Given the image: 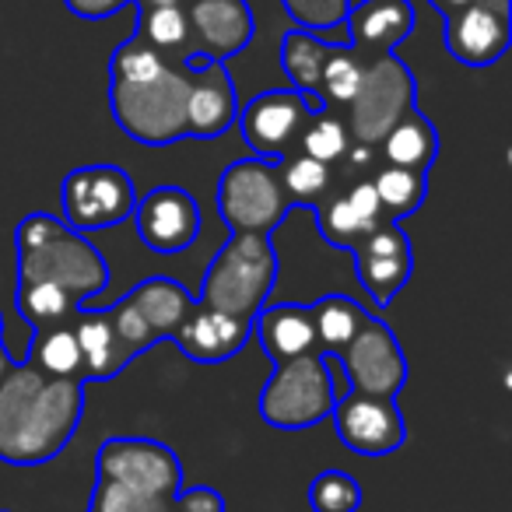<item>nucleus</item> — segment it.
I'll use <instances>...</instances> for the list:
<instances>
[{"mask_svg":"<svg viewBox=\"0 0 512 512\" xmlns=\"http://www.w3.org/2000/svg\"><path fill=\"white\" fill-rule=\"evenodd\" d=\"M81 379H53L36 365L15 362L0 383V463L43 467L78 435L85 414Z\"/></svg>","mask_w":512,"mask_h":512,"instance_id":"obj_1","label":"nucleus"},{"mask_svg":"<svg viewBox=\"0 0 512 512\" xmlns=\"http://www.w3.org/2000/svg\"><path fill=\"white\" fill-rule=\"evenodd\" d=\"M18 281H50L85 306L109 288V264L85 232L57 214H25L15 228Z\"/></svg>","mask_w":512,"mask_h":512,"instance_id":"obj_2","label":"nucleus"},{"mask_svg":"<svg viewBox=\"0 0 512 512\" xmlns=\"http://www.w3.org/2000/svg\"><path fill=\"white\" fill-rule=\"evenodd\" d=\"M274 285H278V249L271 235L232 232L211 256L197 302L235 320H253L267 306Z\"/></svg>","mask_w":512,"mask_h":512,"instance_id":"obj_3","label":"nucleus"},{"mask_svg":"<svg viewBox=\"0 0 512 512\" xmlns=\"http://www.w3.org/2000/svg\"><path fill=\"white\" fill-rule=\"evenodd\" d=\"M109 113L137 144L186 141V67L172 64L151 81H109Z\"/></svg>","mask_w":512,"mask_h":512,"instance_id":"obj_4","label":"nucleus"},{"mask_svg":"<svg viewBox=\"0 0 512 512\" xmlns=\"http://www.w3.org/2000/svg\"><path fill=\"white\" fill-rule=\"evenodd\" d=\"M337 397H341V390H337V376L327 355L313 351V355L274 365L271 379L260 390L256 411L271 428L299 432V428H313L327 421Z\"/></svg>","mask_w":512,"mask_h":512,"instance_id":"obj_5","label":"nucleus"},{"mask_svg":"<svg viewBox=\"0 0 512 512\" xmlns=\"http://www.w3.org/2000/svg\"><path fill=\"white\" fill-rule=\"evenodd\" d=\"M411 109H418V81L414 71L397 57V53H386V57L365 60L362 85H358L355 99L341 109L344 127L351 134V144L358 148H379V141L386 137V130L407 116Z\"/></svg>","mask_w":512,"mask_h":512,"instance_id":"obj_6","label":"nucleus"},{"mask_svg":"<svg viewBox=\"0 0 512 512\" xmlns=\"http://www.w3.org/2000/svg\"><path fill=\"white\" fill-rule=\"evenodd\" d=\"M214 204L228 232L242 235H271L292 214L285 190H281L278 165L256 155L225 165L218 190H214Z\"/></svg>","mask_w":512,"mask_h":512,"instance_id":"obj_7","label":"nucleus"},{"mask_svg":"<svg viewBox=\"0 0 512 512\" xmlns=\"http://www.w3.org/2000/svg\"><path fill=\"white\" fill-rule=\"evenodd\" d=\"M60 204H64V221L74 232H102L134 214L137 190L134 179L120 165H78L60 183Z\"/></svg>","mask_w":512,"mask_h":512,"instance_id":"obj_8","label":"nucleus"},{"mask_svg":"<svg viewBox=\"0 0 512 512\" xmlns=\"http://www.w3.org/2000/svg\"><path fill=\"white\" fill-rule=\"evenodd\" d=\"M95 481L172 498L183 488V463H179L176 449L158 439L113 435L95 453Z\"/></svg>","mask_w":512,"mask_h":512,"instance_id":"obj_9","label":"nucleus"},{"mask_svg":"<svg viewBox=\"0 0 512 512\" xmlns=\"http://www.w3.org/2000/svg\"><path fill=\"white\" fill-rule=\"evenodd\" d=\"M334 362L344 372L348 390L372 393V397H400L407 376H411L397 334L390 330V323L376 320V316L362 323L355 341L341 355H334Z\"/></svg>","mask_w":512,"mask_h":512,"instance_id":"obj_10","label":"nucleus"},{"mask_svg":"<svg viewBox=\"0 0 512 512\" xmlns=\"http://www.w3.org/2000/svg\"><path fill=\"white\" fill-rule=\"evenodd\" d=\"M309 116H313V109H309L306 95H299L295 88H271V92L253 95L246 106H239L235 123H239L242 141L256 158L278 165L288 155H295Z\"/></svg>","mask_w":512,"mask_h":512,"instance_id":"obj_11","label":"nucleus"},{"mask_svg":"<svg viewBox=\"0 0 512 512\" xmlns=\"http://www.w3.org/2000/svg\"><path fill=\"white\" fill-rule=\"evenodd\" d=\"M334 432L358 456H390L407 442V421L397 407V397H372V393H341L330 411Z\"/></svg>","mask_w":512,"mask_h":512,"instance_id":"obj_12","label":"nucleus"},{"mask_svg":"<svg viewBox=\"0 0 512 512\" xmlns=\"http://www.w3.org/2000/svg\"><path fill=\"white\" fill-rule=\"evenodd\" d=\"M348 253L355 260L358 285L369 292L372 306L379 309L390 306L414 274V249L407 232L400 228V221H386V225L372 228Z\"/></svg>","mask_w":512,"mask_h":512,"instance_id":"obj_13","label":"nucleus"},{"mask_svg":"<svg viewBox=\"0 0 512 512\" xmlns=\"http://www.w3.org/2000/svg\"><path fill=\"white\" fill-rule=\"evenodd\" d=\"M186 67V137L193 141H214L228 134L239 116V95L235 81L221 60H207L190 53Z\"/></svg>","mask_w":512,"mask_h":512,"instance_id":"obj_14","label":"nucleus"},{"mask_svg":"<svg viewBox=\"0 0 512 512\" xmlns=\"http://www.w3.org/2000/svg\"><path fill=\"white\" fill-rule=\"evenodd\" d=\"M134 225L151 253H183L200 235V207L183 186H155L134 204Z\"/></svg>","mask_w":512,"mask_h":512,"instance_id":"obj_15","label":"nucleus"},{"mask_svg":"<svg viewBox=\"0 0 512 512\" xmlns=\"http://www.w3.org/2000/svg\"><path fill=\"white\" fill-rule=\"evenodd\" d=\"M193 53L207 60H232L253 43L256 18L249 0H186Z\"/></svg>","mask_w":512,"mask_h":512,"instance_id":"obj_16","label":"nucleus"},{"mask_svg":"<svg viewBox=\"0 0 512 512\" xmlns=\"http://www.w3.org/2000/svg\"><path fill=\"white\" fill-rule=\"evenodd\" d=\"M418 15L411 0H358L344 18L348 46L362 60H376L397 50L404 39H411Z\"/></svg>","mask_w":512,"mask_h":512,"instance_id":"obj_17","label":"nucleus"},{"mask_svg":"<svg viewBox=\"0 0 512 512\" xmlns=\"http://www.w3.org/2000/svg\"><path fill=\"white\" fill-rule=\"evenodd\" d=\"M512 43V15H498L488 8L456 11L446 18V53L463 67H491L505 57Z\"/></svg>","mask_w":512,"mask_h":512,"instance_id":"obj_18","label":"nucleus"},{"mask_svg":"<svg viewBox=\"0 0 512 512\" xmlns=\"http://www.w3.org/2000/svg\"><path fill=\"white\" fill-rule=\"evenodd\" d=\"M253 337V320H235L228 313L193 302L190 316L183 320L179 334L172 337L176 348L197 365H221L235 358Z\"/></svg>","mask_w":512,"mask_h":512,"instance_id":"obj_19","label":"nucleus"},{"mask_svg":"<svg viewBox=\"0 0 512 512\" xmlns=\"http://www.w3.org/2000/svg\"><path fill=\"white\" fill-rule=\"evenodd\" d=\"M74 334H78L81 348V369H85V383H109L116 379L130 362V348L123 337L116 334L109 309H85L74 313Z\"/></svg>","mask_w":512,"mask_h":512,"instance_id":"obj_20","label":"nucleus"},{"mask_svg":"<svg viewBox=\"0 0 512 512\" xmlns=\"http://www.w3.org/2000/svg\"><path fill=\"white\" fill-rule=\"evenodd\" d=\"M253 337H260V348L267 351L274 365L320 351L316 348L313 306H302V302L264 306L253 316Z\"/></svg>","mask_w":512,"mask_h":512,"instance_id":"obj_21","label":"nucleus"},{"mask_svg":"<svg viewBox=\"0 0 512 512\" xmlns=\"http://www.w3.org/2000/svg\"><path fill=\"white\" fill-rule=\"evenodd\" d=\"M130 309L144 320L148 334L155 337V344L172 341L183 327V320L193 309V295L183 281L165 278V274H155V278H144L141 285H134L127 295H123Z\"/></svg>","mask_w":512,"mask_h":512,"instance_id":"obj_22","label":"nucleus"},{"mask_svg":"<svg viewBox=\"0 0 512 512\" xmlns=\"http://www.w3.org/2000/svg\"><path fill=\"white\" fill-rule=\"evenodd\" d=\"M379 155H383L386 165L428 172L439 158V130L421 109H411L386 130V137L379 141Z\"/></svg>","mask_w":512,"mask_h":512,"instance_id":"obj_23","label":"nucleus"},{"mask_svg":"<svg viewBox=\"0 0 512 512\" xmlns=\"http://www.w3.org/2000/svg\"><path fill=\"white\" fill-rule=\"evenodd\" d=\"M327 53H330V43H323L316 32L288 29L285 36H281L278 60H281V71L288 74V88L306 95L313 113L323 109V102L316 92H320V74H323V64H327Z\"/></svg>","mask_w":512,"mask_h":512,"instance_id":"obj_24","label":"nucleus"},{"mask_svg":"<svg viewBox=\"0 0 512 512\" xmlns=\"http://www.w3.org/2000/svg\"><path fill=\"white\" fill-rule=\"evenodd\" d=\"M278 176H281V190H285L292 211H299V207L316 211V207L341 186L334 176V165L316 162V158L302 155V151H295L285 162H278Z\"/></svg>","mask_w":512,"mask_h":512,"instance_id":"obj_25","label":"nucleus"},{"mask_svg":"<svg viewBox=\"0 0 512 512\" xmlns=\"http://www.w3.org/2000/svg\"><path fill=\"white\" fill-rule=\"evenodd\" d=\"M25 362L36 365L39 372H46L53 379H81L85 383L74 320L57 323V327H46V330H32V344Z\"/></svg>","mask_w":512,"mask_h":512,"instance_id":"obj_26","label":"nucleus"},{"mask_svg":"<svg viewBox=\"0 0 512 512\" xmlns=\"http://www.w3.org/2000/svg\"><path fill=\"white\" fill-rule=\"evenodd\" d=\"M369 309L362 302L348 299V295H323L313 302V323H316V348L323 355H341L355 334L362 330V323L369 320Z\"/></svg>","mask_w":512,"mask_h":512,"instance_id":"obj_27","label":"nucleus"},{"mask_svg":"<svg viewBox=\"0 0 512 512\" xmlns=\"http://www.w3.org/2000/svg\"><path fill=\"white\" fill-rule=\"evenodd\" d=\"M15 306L18 316L29 323V330H46V327H57V323L74 320L81 302L74 295H67L64 288L50 285V281H18Z\"/></svg>","mask_w":512,"mask_h":512,"instance_id":"obj_28","label":"nucleus"},{"mask_svg":"<svg viewBox=\"0 0 512 512\" xmlns=\"http://www.w3.org/2000/svg\"><path fill=\"white\" fill-rule=\"evenodd\" d=\"M137 36L148 46H155L165 60L172 64H183L193 53L190 43V18L186 8H151V11H137Z\"/></svg>","mask_w":512,"mask_h":512,"instance_id":"obj_29","label":"nucleus"},{"mask_svg":"<svg viewBox=\"0 0 512 512\" xmlns=\"http://www.w3.org/2000/svg\"><path fill=\"white\" fill-rule=\"evenodd\" d=\"M376 197L383 204L386 221H404L411 214H418V207L428 197V172L400 169V165H383L372 176Z\"/></svg>","mask_w":512,"mask_h":512,"instance_id":"obj_30","label":"nucleus"},{"mask_svg":"<svg viewBox=\"0 0 512 512\" xmlns=\"http://www.w3.org/2000/svg\"><path fill=\"white\" fill-rule=\"evenodd\" d=\"M351 134L348 127H344V116L337 113V109H327L323 106L320 113H313L306 120V127H302L299 134V148L302 155L316 158V162L323 165H341L351 158Z\"/></svg>","mask_w":512,"mask_h":512,"instance_id":"obj_31","label":"nucleus"},{"mask_svg":"<svg viewBox=\"0 0 512 512\" xmlns=\"http://www.w3.org/2000/svg\"><path fill=\"white\" fill-rule=\"evenodd\" d=\"M313 214H316V228H320L323 242L334 246V249H351L362 235H369L372 228H379V225H372V221L365 218L355 204H351L348 193H344V186H337V190L330 193V197L323 200Z\"/></svg>","mask_w":512,"mask_h":512,"instance_id":"obj_32","label":"nucleus"},{"mask_svg":"<svg viewBox=\"0 0 512 512\" xmlns=\"http://www.w3.org/2000/svg\"><path fill=\"white\" fill-rule=\"evenodd\" d=\"M362 74H365V60L351 50L348 43L334 46L330 43V53H327V64H323V74H320V102L327 109H337L341 113L351 99H355L358 85H362Z\"/></svg>","mask_w":512,"mask_h":512,"instance_id":"obj_33","label":"nucleus"},{"mask_svg":"<svg viewBox=\"0 0 512 512\" xmlns=\"http://www.w3.org/2000/svg\"><path fill=\"white\" fill-rule=\"evenodd\" d=\"M172 67V60H165L155 46H148L141 36H130L123 46H116L109 57V81H151L158 74Z\"/></svg>","mask_w":512,"mask_h":512,"instance_id":"obj_34","label":"nucleus"},{"mask_svg":"<svg viewBox=\"0 0 512 512\" xmlns=\"http://www.w3.org/2000/svg\"><path fill=\"white\" fill-rule=\"evenodd\" d=\"M306 498L313 512H358L362 509V484L344 470H323L309 481Z\"/></svg>","mask_w":512,"mask_h":512,"instance_id":"obj_35","label":"nucleus"},{"mask_svg":"<svg viewBox=\"0 0 512 512\" xmlns=\"http://www.w3.org/2000/svg\"><path fill=\"white\" fill-rule=\"evenodd\" d=\"M281 8L295 22V29L306 32H334L344 29V18L351 11V0H281Z\"/></svg>","mask_w":512,"mask_h":512,"instance_id":"obj_36","label":"nucleus"},{"mask_svg":"<svg viewBox=\"0 0 512 512\" xmlns=\"http://www.w3.org/2000/svg\"><path fill=\"white\" fill-rule=\"evenodd\" d=\"M88 512H172V498L144 495V491L120 488V484L95 481L92 498H88Z\"/></svg>","mask_w":512,"mask_h":512,"instance_id":"obj_37","label":"nucleus"},{"mask_svg":"<svg viewBox=\"0 0 512 512\" xmlns=\"http://www.w3.org/2000/svg\"><path fill=\"white\" fill-rule=\"evenodd\" d=\"M172 512H225V498H221V491L207 488V484L179 488L172 495Z\"/></svg>","mask_w":512,"mask_h":512,"instance_id":"obj_38","label":"nucleus"},{"mask_svg":"<svg viewBox=\"0 0 512 512\" xmlns=\"http://www.w3.org/2000/svg\"><path fill=\"white\" fill-rule=\"evenodd\" d=\"M130 0H64V8L74 18H85V22H102V18H113L120 8H127Z\"/></svg>","mask_w":512,"mask_h":512,"instance_id":"obj_39","label":"nucleus"},{"mask_svg":"<svg viewBox=\"0 0 512 512\" xmlns=\"http://www.w3.org/2000/svg\"><path fill=\"white\" fill-rule=\"evenodd\" d=\"M435 11H439L442 18H449V15H456V11H463V8H470L474 0H428Z\"/></svg>","mask_w":512,"mask_h":512,"instance_id":"obj_40","label":"nucleus"},{"mask_svg":"<svg viewBox=\"0 0 512 512\" xmlns=\"http://www.w3.org/2000/svg\"><path fill=\"white\" fill-rule=\"evenodd\" d=\"M137 11H151V8H186V0H130Z\"/></svg>","mask_w":512,"mask_h":512,"instance_id":"obj_41","label":"nucleus"},{"mask_svg":"<svg viewBox=\"0 0 512 512\" xmlns=\"http://www.w3.org/2000/svg\"><path fill=\"white\" fill-rule=\"evenodd\" d=\"M15 369V358L8 355V348H4V341H0V383H4V376Z\"/></svg>","mask_w":512,"mask_h":512,"instance_id":"obj_42","label":"nucleus"},{"mask_svg":"<svg viewBox=\"0 0 512 512\" xmlns=\"http://www.w3.org/2000/svg\"><path fill=\"white\" fill-rule=\"evenodd\" d=\"M0 341H4V313H0Z\"/></svg>","mask_w":512,"mask_h":512,"instance_id":"obj_43","label":"nucleus"},{"mask_svg":"<svg viewBox=\"0 0 512 512\" xmlns=\"http://www.w3.org/2000/svg\"><path fill=\"white\" fill-rule=\"evenodd\" d=\"M0 512H8V509H0Z\"/></svg>","mask_w":512,"mask_h":512,"instance_id":"obj_44","label":"nucleus"}]
</instances>
